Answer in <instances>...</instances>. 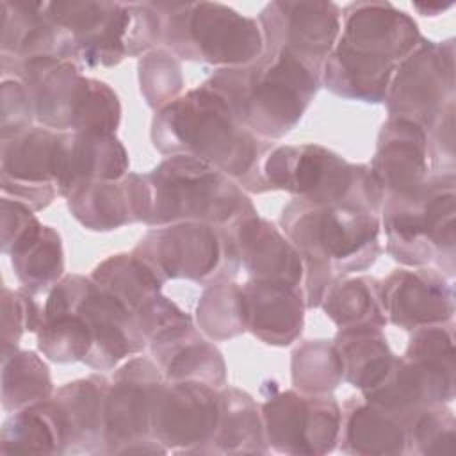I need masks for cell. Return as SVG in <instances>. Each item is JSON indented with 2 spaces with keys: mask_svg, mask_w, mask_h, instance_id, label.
<instances>
[{
  "mask_svg": "<svg viewBox=\"0 0 456 456\" xmlns=\"http://www.w3.org/2000/svg\"><path fill=\"white\" fill-rule=\"evenodd\" d=\"M344 14L338 45L324 62V80L337 94L381 102L394 69L420 43L417 25L383 2L351 4Z\"/></svg>",
  "mask_w": 456,
  "mask_h": 456,
  "instance_id": "cell-1",
  "label": "cell"
},
{
  "mask_svg": "<svg viewBox=\"0 0 456 456\" xmlns=\"http://www.w3.org/2000/svg\"><path fill=\"white\" fill-rule=\"evenodd\" d=\"M281 224L306 264V303L319 305L335 281V273H353L370 265L379 251V219L374 210L353 205L292 201Z\"/></svg>",
  "mask_w": 456,
  "mask_h": 456,
  "instance_id": "cell-2",
  "label": "cell"
},
{
  "mask_svg": "<svg viewBox=\"0 0 456 456\" xmlns=\"http://www.w3.org/2000/svg\"><path fill=\"white\" fill-rule=\"evenodd\" d=\"M153 141L162 153L201 159L228 176H248L258 166L255 134L208 84L160 109Z\"/></svg>",
  "mask_w": 456,
  "mask_h": 456,
  "instance_id": "cell-3",
  "label": "cell"
},
{
  "mask_svg": "<svg viewBox=\"0 0 456 456\" xmlns=\"http://www.w3.org/2000/svg\"><path fill=\"white\" fill-rule=\"evenodd\" d=\"M319 73L283 50L265 48L246 66L221 69L208 86L230 103L251 132L281 137L308 107Z\"/></svg>",
  "mask_w": 456,
  "mask_h": 456,
  "instance_id": "cell-4",
  "label": "cell"
},
{
  "mask_svg": "<svg viewBox=\"0 0 456 456\" xmlns=\"http://www.w3.org/2000/svg\"><path fill=\"white\" fill-rule=\"evenodd\" d=\"M144 178L148 224L185 221L219 224L255 214L228 175L196 157L171 155Z\"/></svg>",
  "mask_w": 456,
  "mask_h": 456,
  "instance_id": "cell-5",
  "label": "cell"
},
{
  "mask_svg": "<svg viewBox=\"0 0 456 456\" xmlns=\"http://www.w3.org/2000/svg\"><path fill=\"white\" fill-rule=\"evenodd\" d=\"M21 69L34 114L45 126L96 134L118 126L116 94L103 82L86 78L73 61L41 57Z\"/></svg>",
  "mask_w": 456,
  "mask_h": 456,
  "instance_id": "cell-6",
  "label": "cell"
},
{
  "mask_svg": "<svg viewBox=\"0 0 456 456\" xmlns=\"http://www.w3.org/2000/svg\"><path fill=\"white\" fill-rule=\"evenodd\" d=\"M153 5V4H151ZM166 43L182 57L208 64L246 66L264 52L258 23L223 4H155Z\"/></svg>",
  "mask_w": 456,
  "mask_h": 456,
  "instance_id": "cell-7",
  "label": "cell"
},
{
  "mask_svg": "<svg viewBox=\"0 0 456 456\" xmlns=\"http://www.w3.org/2000/svg\"><path fill=\"white\" fill-rule=\"evenodd\" d=\"M385 230L394 258L408 265L436 262L454 269V175L426 180L410 198L387 200Z\"/></svg>",
  "mask_w": 456,
  "mask_h": 456,
  "instance_id": "cell-8",
  "label": "cell"
},
{
  "mask_svg": "<svg viewBox=\"0 0 456 456\" xmlns=\"http://www.w3.org/2000/svg\"><path fill=\"white\" fill-rule=\"evenodd\" d=\"M265 182L321 205H353L374 210L379 189L372 173L351 166L322 146L301 144L276 148L264 166Z\"/></svg>",
  "mask_w": 456,
  "mask_h": 456,
  "instance_id": "cell-9",
  "label": "cell"
},
{
  "mask_svg": "<svg viewBox=\"0 0 456 456\" xmlns=\"http://www.w3.org/2000/svg\"><path fill=\"white\" fill-rule=\"evenodd\" d=\"M137 256L160 281L185 278L205 281L224 278L239 267L228 233L208 223L185 221L159 226L146 233L137 244Z\"/></svg>",
  "mask_w": 456,
  "mask_h": 456,
  "instance_id": "cell-10",
  "label": "cell"
},
{
  "mask_svg": "<svg viewBox=\"0 0 456 456\" xmlns=\"http://www.w3.org/2000/svg\"><path fill=\"white\" fill-rule=\"evenodd\" d=\"M71 310L93 333V349L86 362L96 369H110L121 358L144 347V335L126 312L94 280L69 276L55 287L43 312Z\"/></svg>",
  "mask_w": 456,
  "mask_h": 456,
  "instance_id": "cell-11",
  "label": "cell"
},
{
  "mask_svg": "<svg viewBox=\"0 0 456 456\" xmlns=\"http://www.w3.org/2000/svg\"><path fill=\"white\" fill-rule=\"evenodd\" d=\"M452 53V41L419 43L399 64L395 80L388 87V110L394 118L431 130L442 114L454 107Z\"/></svg>",
  "mask_w": 456,
  "mask_h": 456,
  "instance_id": "cell-12",
  "label": "cell"
},
{
  "mask_svg": "<svg viewBox=\"0 0 456 456\" xmlns=\"http://www.w3.org/2000/svg\"><path fill=\"white\" fill-rule=\"evenodd\" d=\"M267 48L283 50L321 71L340 30L331 2H273L262 14Z\"/></svg>",
  "mask_w": 456,
  "mask_h": 456,
  "instance_id": "cell-13",
  "label": "cell"
},
{
  "mask_svg": "<svg viewBox=\"0 0 456 456\" xmlns=\"http://www.w3.org/2000/svg\"><path fill=\"white\" fill-rule=\"evenodd\" d=\"M93 280L126 308L142 335L151 340L191 322L189 315L160 294L162 281L134 255L105 260Z\"/></svg>",
  "mask_w": 456,
  "mask_h": 456,
  "instance_id": "cell-14",
  "label": "cell"
},
{
  "mask_svg": "<svg viewBox=\"0 0 456 456\" xmlns=\"http://www.w3.org/2000/svg\"><path fill=\"white\" fill-rule=\"evenodd\" d=\"M269 440L287 452H324L340 431V410L331 397L285 392L264 406Z\"/></svg>",
  "mask_w": 456,
  "mask_h": 456,
  "instance_id": "cell-15",
  "label": "cell"
},
{
  "mask_svg": "<svg viewBox=\"0 0 456 456\" xmlns=\"http://www.w3.org/2000/svg\"><path fill=\"white\" fill-rule=\"evenodd\" d=\"M219 410V394L207 383L160 385L151 411V431L162 444L183 449L208 444L217 428Z\"/></svg>",
  "mask_w": 456,
  "mask_h": 456,
  "instance_id": "cell-16",
  "label": "cell"
},
{
  "mask_svg": "<svg viewBox=\"0 0 456 456\" xmlns=\"http://www.w3.org/2000/svg\"><path fill=\"white\" fill-rule=\"evenodd\" d=\"M160 385V374L148 360L135 358L118 370L105 401V442L110 451L116 444L146 440Z\"/></svg>",
  "mask_w": 456,
  "mask_h": 456,
  "instance_id": "cell-17",
  "label": "cell"
},
{
  "mask_svg": "<svg viewBox=\"0 0 456 456\" xmlns=\"http://www.w3.org/2000/svg\"><path fill=\"white\" fill-rule=\"evenodd\" d=\"M59 134L48 128L23 130L4 141L2 182L4 191L12 192L16 201L45 207L57 192L55 144ZM59 194V192H57Z\"/></svg>",
  "mask_w": 456,
  "mask_h": 456,
  "instance_id": "cell-18",
  "label": "cell"
},
{
  "mask_svg": "<svg viewBox=\"0 0 456 456\" xmlns=\"http://www.w3.org/2000/svg\"><path fill=\"white\" fill-rule=\"evenodd\" d=\"M428 139L426 132L406 119H390L378 142L370 167L372 178L387 200L413 196L426 182Z\"/></svg>",
  "mask_w": 456,
  "mask_h": 456,
  "instance_id": "cell-19",
  "label": "cell"
},
{
  "mask_svg": "<svg viewBox=\"0 0 456 456\" xmlns=\"http://www.w3.org/2000/svg\"><path fill=\"white\" fill-rule=\"evenodd\" d=\"M228 239L237 260L253 280L283 281L299 285L303 278V258L292 242L255 214L232 223Z\"/></svg>",
  "mask_w": 456,
  "mask_h": 456,
  "instance_id": "cell-20",
  "label": "cell"
},
{
  "mask_svg": "<svg viewBox=\"0 0 456 456\" xmlns=\"http://www.w3.org/2000/svg\"><path fill=\"white\" fill-rule=\"evenodd\" d=\"M385 315L408 330L449 321L454 312L452 289L435 271H395L381 287Z\"/></svg>",
  "mask_w": 456,
  "mask_h": 456,
  "instance_id": "cell-21",
  "label": "cell"
},
{
  "mask_svg": "<svg viewBox=\"0 0 456 456\" xmlns=\"http://www.w3.org/2000/svg\"><path fill=\"white\" fill-rule=\"evenodd\" d=\"M73 216L93 230H110L125 223L144 221L148 214V185L139 175L119 180L89 182L69 196Z\"/></svg>",
  "mask_w": 456,
  "mask_h": 456,
  "instance_id": "cell-22",
  "label": "cell"
},
{
  "mask_svg": "<svg viewBox=\"0 0 456 456\" xmlns=\"http://www.w3.org/2000/svg\"><path fill=\"white\" fill-rule=\"evenodd\" d=\"M246 328L267 344H290L303 326L305 299L299 285L253 280L240 287Z\"/></svg>",
  "mask_w": 456,
  "mask_h": 456,
  "instance_id": "cell-23",
  "label": "cell"
},
{
  "mask_svg": "<svg viewBox=\"0 0 456 456\" xmlns=\"http://www.w3.org/2000/svg\"><path fill=\"white\" fill-rule=\"evenodd\" d=\"M109 383L102 376L68 383L48 401L61 428L64 445L84 444V451L94 442H105V401Z\"/></svg>",
  "mask_w": 456,
  "mask_h": 456,
  "instance_id": "cell-24",
  "label": "cell"
},
{
  "mask_svg": "<svg viewBox=\"0 0 456 456\" xmlns=\"http://www.w3.org/2000/svg\"><path fill=\"white\" fill-rule=\"evenodd\" d=\"M151 351L173 381H201L216 387L224 381V363L214 346L183 324L151 340Z\"/></svg>",
  "mask_w": 456,
  "mask_h": 456,
  "instance_id": "cell-25",
  "label": "cell"
},
{
  "mask_svg": "<svg viewBox=\"0 0 456 456\" xmlns=\"http://www.w3.org/2000/svg\"><path fill=\"white\" fill-rule=\"evenodd\" d=\"M4 251L11 253L20 281L30 290H46L62 273L61 239L37 219Z\"/></svg>",
  "mask_w": 456,
  "mask_h": 456,
  "instance_id": "cell-26",
  "label": "cell"
},
{
  "mask_svg": "<svg viewBox=\"0 0 456 456\" xmlns=\"http://www.w3.org/2000/svg\"><path fill=\"white\" fill-rule=\"evenodd\" d=\"M333 346L342 363V378L362 392L376 387L395 360L379 328L340 331Z\"/></svg>",
  "mask_w": 456,
  "mask_h": 456,
  "instance_id": "cell-27",
  "label": "cell"
},
{
  "mask_svg": "<svg viewBox=\"0 0 456 456\" xmlns=\"http://www.w3.org/2000/svg\"><path fill=\"white\" fill-rule=\"evenodd\" d=\"M346 413L344 426L340 420L346 451L363 454L403 452L408 433L406 424L399 417L369 401L363 404L354 403Z\"/></svg>",
  "mask_w": 456,
  "mask_h": 456,
  "instance_id": "cell-28",
  "label": "cell"
},
{
  "mask_svg": "<svg viewBox=\"0 0 456 456\" xmlns=\"http://www.w3.org/2000/svg\"><path fill=\"white\" fill-rule=\"evenodd\" d=\"M321 303H324L326 314L340 331L381 328L387 322L381 305V287L374 280L354 278L333 281Z\"/></svg>",
  "mask_w": 456,
  "mask_h": 456,
  "instance_id": "cell-29",
  "label": "cell"
},
{
  "mask_svg": "<svg viewBox=\"0 0 456 456\" xmlns=\"http://www.w3.org/2000/svg\"><path fill=\"white\" fill-rule=\"evenodd\" d=\"M61 445L64 438L48 401L27 406L4 426V452H59Z\"/></svg>",
  "mask_w": 456,
  "mask_h": 456,
  "instance_id": "cell-30",
  "label": "cell"
},
{
  "mask_svg": "<svg viewBox=\"0 0 456 456\" xmlns=\"http://www.w3.org/2000/svg\"><path fill=\"white\" fill-rule=\"evenodd\" d=\"M221 410L216 433L208 444H219L221 451H260L262 426L255 403L239 390L219 394Z\"/></svg>",
  "mask_w": 456,
  "mask_h": 456,
  "instance_id": "cell-31",
  "label": "cell"
},
{
  "mask_svg": "<svg viewBox=\"0 0 456 456\" xmlns=\"http://www.w3.org/2000/svg\"><path fill=\"white\" fill-rule=\"evenodd\" d=\"M39 349L55 362H86L93 349V333L87 322L71 310L43 312Z\"/></svg>",
  "mask_w": 456,
  "mask_h": 456,
  "instance_id": "cell-32",
  "label": "cell"
},
{
  "mask_svg": "<svg viewBox=\"0 0 456 456\" xmlns=\"http://www.w3.org/2000/svg\"><path fill=\"white\" fill-rule=\"evenodd\" d=\"M52 388L46 365L30 351L4 358V406L20 410L45 401Z\"/></svg>",
  "mask_w": 456,
  "mask_h": 456,
  "instance_id": "cell-33",
  "label": "cell"
},
{
  "mask_svg": "<svg viewBox=\"0 0 456 456\" xmlns=\"http://www.w3.org/2000/svg\"><path fill=\"white\" fill-rule=\"evenodd\" d=\"M198 322L216 338L233 337L248 330L240 287L232 281L212 285L198 303Z\"/></svg>",
  "mask_w": 456,
  "mask_h": 456,
  "instance_id": "cell-34",
  "label": "cell"
},
{
  "mask_svg": "<svg viewBox=\"0 0 456 456\" xmlns=\"http://www.w3.org/2000/svg\"><path fill=\"white\" fill-rule=\"evenodd\" d=\"M292 376L296 387L305 392H326L342 378V363L333 344L322 340L306 342L294 353Z\"/></svg>",
  "mask_w": 456,
  "mask_h": 456,
  "instance_id": "cell-35",
  "label": "cell"
},
{
  "mask_svg": "<svg viewBox=\"0 0 456 456\" xmlns=\"http://www.w3.org/2000/svg\"><path fill=\"white\" fill-rule=\"evenodd\" d=\"M141 91L150 105H167L182 87L180 66L164 48L151 50L141 61Z\"/></svg>",
  "mask_w": 456,
  "mask_h": 456,
  "instance_id": "cell-36",
  "label": "cell"
}]
</instances>
